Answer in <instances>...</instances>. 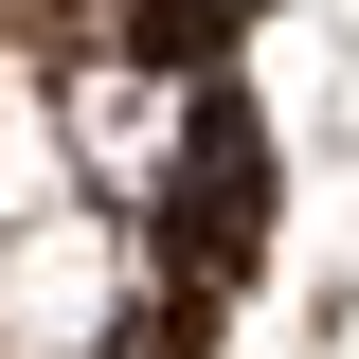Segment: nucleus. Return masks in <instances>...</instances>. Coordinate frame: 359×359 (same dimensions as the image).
Listing matches in <instances>:
<instances>
[{"mask_svg":"<svg viewBox=\"0 0 359 359\" xmlns=\"http://www.w3.org/2000/svg\"><path fill=\"white\" fill-rule=\"evenodd\" d=\"M144 306V252L108 198H54L36 233H0V359H108Z\"/></svg>","mask_w":359,"mask_h":359,"instance_id":"nucleus-1","label":"nucleus"},{"mask_svg":"<svg viewBox=\"0 0 359 359\" xmlns=\"http://www.w3.org/2000/svg\"><path fill=\"white\" fill-rule=\"evenodd\" d=\"M180 126H198V108H180V72H144V54H108V72L72 90V162L90 180H162Z\"/></svg>","mask_w":359,"mask_h":359,"instance_id":"nucleus-2","label":"nucleus"},{"mask_svg":"<svg viewBox=\"0 0 359 359\" xmlns=\"http://www.w3.org/2000/svg\"><path fill=\"white\" fill-rule=\"evenodd\" d=\"M54 198H90V162H72V90H36L18 54H0V233H36Z\"/></svg>","mask_w":359,"mask_h":359,"instance_id":"nucleus-3","label":"nucleus"}]
</instances>
